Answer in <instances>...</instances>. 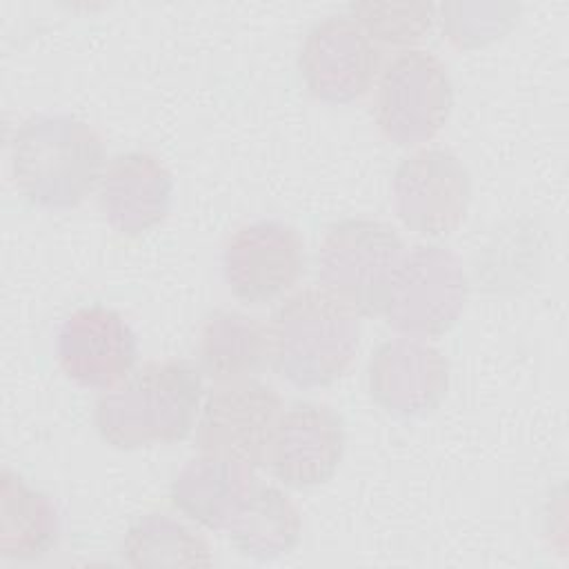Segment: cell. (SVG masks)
Here are the masks:
<instances>
[{
    "label": "cell",
    "instance_id": "6da1fadb",
    "mask_svg": "<svg viewBox=\"0 0 569 569\" xmlns=\"http://www.w3.org/2000/svg\"><path fill=\"white\" fill-rule=\"evenodd\" d=\"M202 371L189 360H151L104 389L96 400L93 425L116 449L176 445L198 422L202 409Z\"/></svg>",
    "mask_w": 569,
    "mask_h": 569
},
{
    "label": "cell",
    "instance_id": "7a4b0ae2",
    "mask_svg": "<svg viewBox=\"0 0 569 569\" xmlns=\"http://www.w3.org/2000/svg\"><path fill=\"white\" fill-rule=\"evenodd\" d=\"M104 142L67 113L27 118L11 138V173L20 193L44 209L78 207L100 182Z\"/></svg>",
    "mask_w": 569,
    "mask_h": 569
},
{
    "label": "cell",
    "instance_id": "3957f363",
    "mask_svg": "<svg viewBox=\"0 0 569 569\" xmlns=\"http://www.w3.org/2000/svg\"><path fill=\"white\" fill-rule=\"evenodd\" d=\"M269 360L296 387H327L351 367L360 322L358 313L322 287H305L273 311L269 325Z\"/></svg>",
    "mask_w": 569,
    "mask_h": 569
},
{
    "label": "cell",
    "instance_id": "277c9868",
    "mask_svg": "<svg viewBox=\"0 0 569 569\" xmlns=\"http://www.w3.org/2000/svg\"><path fill=\"white\" fill-rule=\"evenodd\" d=\"M405 253L400 236L387 222L347 218L327 227L318 247L322 289L358 316L380 313L393 271Z\"/></svg>",
    "mask_w": 569,
    "mask_h": 569
},
{
    "label": "cell",
    "instance_id": "5b68a950",
    "mask_svg": "<svg viewBox=\"0 0 569 569\" xmlns=\"http://www.w3.org/2000/svg\"><path fill=\"white\" fill-rule=\"evenodd\" d=\"M469 278L462 260L440 244H416L402 253L380 313L411 338L449 331L465 311Z\"/></svg>",
    "mask_w": 569,
    "mask_h": 569
},
{
    "label": "cell",
    "instance_id": "8992f818",
    "mask_svg": "<svg viewBox=\"0 0 569 569\" xmlns=\"http://www.w3.org/2000/svg\"><path fill=\"white\" fill-rule=\"evenodd\" d=\"M453 107V87L445 62L425 49H405L382 69L376 87V122L400 147L429 142Z\"/></svg>",
    "mask_w": 569,
    "mask_h": 569
},
{
    "label": "cell",
    "instance_id": "52a82bcc",
    "mask_svg": "<svg viewBox=\"0 0 569 569\" xmlns=\"http://www.w3.org/2000/svg\"><path fill=\"white\" fill-rule=\"evenodd\" d=\"M280 413L282 398L271 385L253 378L218 382L202 400L196 445L204 453L260 467L269 460Z\"/></svg>",
    "mask_w": 569,
    "mask_h": 569
},
{
    "label": "cell",
    "instance_id": "ba28073f",
    "mask_svg": "<svg viewBox=\"0 0 569 569\" xmlns=\"http://www.w3.org/2000/svg\"><path fill=\"white\" fill-rule=\"evenodd\" d=\"M471 202V176L447 149H420L407 156L391 180V204L398 220L422 236L456 231Z\"/></svg>",
    "mask_w": 569,
    "mask_h": 569
},
{
    "label": "cell",
    "instance_id": "9c48e42d",
    "mask_svg": "<svg viewBox=\"0 0 569 569\" xmlns=\"http://www.w3.org/2000/svg\"><path fill=\"white\" fill-rule=\"evenodd\" d=\"M231 293L247 305L271 302L296 287L305 271V242L282 220H256L236 229L222 249Z\"/></svg>",
    "mask_w": 569,
    "mask_h": 569
},
{
    "label": "cell",
    "instance_id": "30bf717a",
    "mask_svg": "<svg viewBox=\"0 0 569 569\" xmlns=\"http://www.w3.org/2000/svg\"><path fill=\"white\" fill-rule=\"evenodd\" d=\"M380 64L378 44L351 16H327L305 36L298 67L309 93L345 104L367 93Z\"/></svg>",
    "mask_w": 569,
    "mask_h": 569
},
{
    "label": "cell",
    "instance_id": "8fae6325",
    "mask_svg": "<svg viewBox=\"0 0 569 569\" xmlns=\"http://www.w3.org/2000/svg\"><path fill=\"white\" fill-rule=\"evenodd\" d=\"M60 369L89 389H111L131 376L138 342L129 322L104 305L71 311L56 340Z\"/></svg>",
    "mask_w": 569,
    "mask_h": 569
},
{
    "label": "cell",
    "instance_id": "7c38bea8",
    "mask_svg": "<svg viewBox=\"0 0 569 569\" xmlns=\"http://www.w3.org/2000/svg\"><path fill=\"white\" fill-rule=\"evenodd\" d=\"M376 405L402 418L433 411L449 387V360L422 338L398 336L376 347L367 365Z\"/></svg>",
    "mask_w": 569,
    "mask_h": 569
},
{
    "label": "cell",
    "instance_id": "4fadbf2b",
    "mask_svg": "<svg viewBox=\"0 0 569 569\" xmlns=\"http://www.w3.org/2000/svg\"><path fill=\"white\" fill-rule=\"evenodd\" d=\"M345 445V420L336 409L293 402L280 413L267 462L280 482L296 489L316 487L338 471Z\"/></svg>",
    "mask_w": 569,
    "mask_h": 569
},
{
    "label": "cell",
    "instance_id": "5bb4252c",
    "mask_svg": "<svg viewBox=\"0 0 569 569\" xmlns=\"http://www.w3.org/2000/svg\"><path fill=\"white\" fill-rule=\"evenodd\" d=\"M173 200L167 164L149 151L113 156L98 182V207L107 224L122 236H140L160 224Z\"/></svg>",
    "mask_w": 569,
    "mask_h": 569
},
{
    "label": "cell",
    "instance_id": "9a60e30c",
    "mask_svg": "<svg viewBox=\"0 0 569 569\" xmlns=\"http://www.w3.org/2000/svg\"><path fill=\"white\" fill-rule=\"evenodd\" d=\"M249 462L204 453L191 458L171 482V502L189 520L207 529H227L244 498L256 487Z\"/></svg>",
    "mask_w": 569,
    "mask_h": 569
},
{
    "label": "cell",
    "instance_id": "2e32d148",
    "mask_svg": "<svg viewBox=\"0 0 569 569\" xmlns=\"http://www.w3.org/2000/svg\"><path fill=\"white\" fill-rule=\"evenodd\" d=\"M60 538V516L53 500L33 489L22 476L2 469L0 487V556L7 560H38Z\"/></svg>",
    "mask_w": 569,
    "mask_h": 569
},
{
    "label": "cell",
    "instance_id": "e0dca14e",
    "mask_svg": "<svg viewBox=\"0 0 569 569\" xmlns=\"http://www.w3.org/2000/svg\"><path fill=\"white\" fill-rule=\"evenodd\" d=\"M224 531L238 553L264 562L282 558L298 547L302 516L284 491L253 487Z\"/></svg>",
    "mask_w": 569,
    "mask_h": 569
},
{
    "label": "cell",
    "instance_id": "ac0fdd59",
    "mask_svg": "<svg viewBox=\"0 0 569 569\" xmlns=\"http://www.w3.org/2000/svg\"><path fill=\"white\" fill-rule=\"evenodd\" d=\"M269 358L267 327L233 309L209 313L198 336L200 371L216 382L251 378Z\"/></svg>",
    "mask_w": 569,
    "mask_h": 569
},
{
    "label": "cell",
    "instance_id": "d6986e66",
    "mask_svg": "<svg viewBox=\"0 0 569 569\" xmlns=\"http://www.w3.org/2000/svg\"><path fill=\"white\" fill-rule=\"evenodd\" d=\"M120 553L131 567H209L213 562L204 536L167 513H147L124 533Z\"/></svg>",
    "mask_w": 569,
    "mask_h": 569
},
{
    "label": "cell",
    "instance_id": "ffe728a7",
    "mask_svg": "<svg viewBox=\"0 0 569 569\" xmlns=\"http://www.w3.org/2000/svg\"><path fill=\"white\" fill-rule=\"evenodd\" d=\"M349 16L362 31L382 44L407 47L425 38L436 18L431 2H351Z\"/></svg>",
    "mask_w": 569,
    "mask_h": 569
},
{
    "label": "cell",
    "instance_id": "44dd1931",
    "mask_svg": "<svg viewBox=\"0 0 569 569\" xmlns=\"http://www.w3.org/2000/svg\"><path fill=\"white\" fill-rule=\"evenodd\" d=\"M440 22L447 38L460 49H476L502 38L518 20V4L507 2H445Z\"/></svg>",
    "mask_w": 569,
    "mask_h": 569
}]
</instances>
